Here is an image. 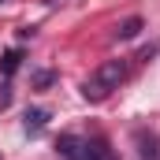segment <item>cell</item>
Returning a JSON list of instances; mask_svg holds the SVG:
<instances>
[{"instance_id":"1","label":"cell","mask_w":160,"mask_h":160,"mask_svg":"<svg viewBox=\"0 0 160 160\" xmlns=\"http://www.w3.org/2000/svg\"><path fill=\"white\" fill-rule=\"evenodd\" d=\"M123 78H127V63L123 60H108V63H101L89 78L82 82V97L86 101H104L112 89H119Z\"/></svg>"},{"instance_id":"2","label":"cell","mask_w":160,"mask_h":160,"mask_svg":"<svg viewBox=\"0 0 160 160\" xmlns=\"http://www.w3.org/2000/svg\"><path fill=\"white\" fill-rule=\"evenodd\" d=\"M56 149H60V157H67V160H116L104 138H75V134H63L56 142Z\"/></svg>"},{"instance_id":"3","label":"cell","mask_w":160,"mask_h":160,"mask_svg":"<svg viewBox=\"0 0 160 160\" xmlns=\"http://www.w3.org/2000/svg\"><path fill=\"white\" fill-rule=\"evenodd\" d=\"M138 157H142V160H160V138H157V134L138 130Z\"/></svg>"},{"instance_id":"4","label":"cell","mask_w":160,"mask_h":160,"mask_svg":"<svg viewBox=\"0 0 160 160\" xmlns=\"http://www.w3.org/2000/svg\"><path fill=\"white\" fill-rule=\"evenodd\" d=\"M45 123H48V112H45V108H30V112H26V134L38 138L41 130H45Z\"/></svg>"},{"instance_id":"5","label":"cell","mask_w":160,"mask_h":160,"mask_svg":"<svg viewBox=\"0 0 160 160\" xmlns=\"http://www.w3.org/2000/svg\"><path fill=\"white\" fill-rule=\"evenodd\" d=\"M142 26H145V22H142L138 15H130V19H123L119 26H116V38H119V41H130V38L142 34Z\"/></svg>"},{"instance_id":"6","label":"cell","mask_w":160,"mask_h":160,"mask_svg":"<svg viewBox=\"0 0 160 160\" xmlns=\"http://www.w3.org/2000/svg\"><path fill=\"white\" fill-rule=\"evenodd\" d=\"M19 60H22V56H19L15 48L4 52V56H0V75H15V71H19Z\"/></svg>"},{"instance_id":"7","label":"cell","mask_w":160,"mask_h":160,"mask_svg":"<svg viewBox=\"0 0 160 160\" xmlns=\"http://www.w3.org/2000/svg\"><path fill=\"white\" fill-rule=\"evenodd\" d=\"M52 82H56V75H52V71H38V75H34V86H38V89L52 86Z\"/></svg>"},{"instance_id":"8","label":"cell","mask_w":160,"mask_h":160,"mask_svg":"<svg viewBox=\"0 0 160 160\" xmlns=\"http://www.w3.org/2000/svg\"><path fill=\"white\" fill-rule=\"evenodd\" d=\"M0 4H8V0H0Z\"/></svg>"}]
</instances>
